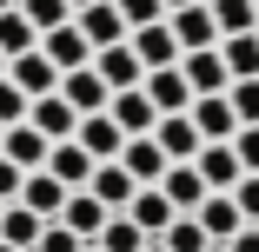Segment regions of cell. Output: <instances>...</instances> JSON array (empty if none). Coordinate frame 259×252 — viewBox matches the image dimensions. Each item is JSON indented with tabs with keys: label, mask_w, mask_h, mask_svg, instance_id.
I'll use <instances>...</instances> for the list:
<instances>
[{
	"label": "cell",
	"mask_w": 259,
	"mask_h": 252,
	"mask_svg": "<svg viewBox=\"0 0 259 252\" xmlns=\"http://www.w3.org/2000/svg\"><path fill=\"white\" fill-rule=\"evenodd\" d=\"M33 252H87V239H80V232H67V226L54 219V226L40 232V245H33Z\"/></svg>",
	"instance_id": "e575fe53"
},
{
	"label": "cell",
	"mask_w": 259,
	"mask_h": 252,
	"mask_svg": "<svg viewBox=\"0 0 259 252\" xmlns=\"http://www.w3.org/2000/svg\"><path fill=\"white\" fill-rule=\"evenodd\" d=\"M233 153H239L246 173H259V126H239V133H233Z\"/></svg>",
	"instance_id": "8d00e7d4"
},
{
	"label": "cell",
	"mask_w": 259,
	"mask_h": 252,
	"mask_svg": "<svg viewBox=\"0 0 259 252\" xmlns=\"http://www.w3.org/2000/svg\"><path fill=\"white\" fill-rule=\"evenodd\" d=\"M0 213H7V206H0Z\"/></svg>",
	"instance_id": "681fc988"
},
{
	"label": "cell",
	"mask_w": 259,
	"mask_h": 252,
	"mask_svg": "<svg viewBox=\"0 0 259 252\" xmlns=\"http://www.w3.org/2000/svg\"><path fill=\"white\" fill-rule=\"evenodd\" d=\"M120 166H126V173H133L140 186H160L173 160H166V146L153 139V133H140V139H126V153H120Z\"/></svg>",
	"instance_id": "5bb4252c"
},
{
	"label": "cell",
	"mask_w": 259,
	"mask_h": 252,
	"mask_svg": "<svg viewBox=\"0 0 259 252\" xmlns=\"http://www.w3.org/2000/svg\"><path fill=\"white\" fill-rule=\"evenodd\" d=\"M93 166H100V160L87 153L80 139H60L54 153H47V173H54L60 186H73V192H80V186H93Z\"/></svg>",
	"instance_id": "d6986e66"
},
{
	"label": "cell",
	"mask_w": 259,
	"mask_h": 252,
	"mask_svg": "<svg viewBox=\"0 0 259 252\" xmlns=\"http://www.w3.org/2000/svg\"><path fill=\"white\" fill-rule=\"evenodd\" d=\"M87 252H100V245H87Z\"/></svg>",
	"instance_id": "7dc6e473"
},
{
	"label": "cell",
	"mask_w": 259,
	"mask_h": 252,
	"mask_svg": "<svg viewBox=\"0 0 259 252\" xmlns=\"http://www.w3.org/2000/svg\"><path fill=\"white\" fill-rule=\"evenodd\" d=\"M93 73L107 80L113 93H126V86H146V67H140V54H133V40H120V46H100V54H93Z\"/></svg>",
	"instance_id": "5b68a950"
},
{
	"label": "cell",
	"mask_w": 259,
	"mask_h": 252,
	"mask_svg": "<svg viewBox=\"0 0 259 252\" xmlns=\"http://www.w3.org/2000/svg\"><path fill=\"white\" fill-rule=\"evenodd\" d=\"M252 7H259V0H252Z\"/></svg>",
	"instance_id": "f907efd6"
},
{
	"label": "cell",
	"mask_w": 259,
	"mask_h": 252,
	"mask_svg": "<svg viewBox=\"0 0 259 252\" xmlns=\"http://www.w3.org/2000/svg\"><path fill=\"white\" fill-rule=\"evenodd\" d=\"M67 7H73V14H87V7H100V0H67Z\"/></svg>",
	"instance_id": "60d3db41"
},
{
	"label": "cell",
	"mask_w": 259,
	"mask_h": 252,
	"mask_svg": "<svg viewBox=\"0 0 259 252\" xmlns=\"http://www.w3.org/2000/svg\"><path fill=\"white\" fill-rule=\"evenodd\" d=\"M0 252H20V245H7V239H0Z\"/></svg>",
	"instance_id": "ee69618b"
},
{
	"label": "cell",
	"mask_w": 259,
	"mask_h": 252,
	"mask_svg": "<svg viewBox=\"0 0 259 252\" xmlns=\"http://www.w3.org/2000/svg\"><path fill=\"white\" fill-rule=\"evenodd\" d=\"M133 54L146 73H160V67H180V40H173V20H153V27H133Z\"/></svg>",
	"instance_id": "7a4b0ae2"
},
{
	"label": "cell",
	"mask_w": 259,
	"mask_h": 252,
	"mask_svg": "<svg viewBox=\"0 0 259 252\" xmlns=\"http://www.w3.org/2000/svg\"><path fill=\"white\" fill-rule=\"evenodd\" d=\"M213 252H226V245H213Z\"/></svg>",
	"instance_id": "c3c4849f"
},
{
	"label": "cell",
	"mask_w": 259,
	"mask_h": 252,
	"mask_svg": "<svg viewBox=\"0 0 259 252\" xmlns=\"http://www.w3.org/2000/svg\"><path fill=\"white\" fill-rule=\"evenodd\" d=\"M126 219H133L146 239H160V232H166L180 213H173V199H166L160 186H140V192H133V206H126Z\"/></svg>",
	"instance_id": "ffe728a7"
},
{
	"label": "cell",
	"mask_w": 259,
	"mask_h": 252,
	"mask_svg": "<svg viewBox=\"0 0 259 252\" xmlns=\"http://www.w3.org/2000/svg\"><path fill=\"white\" fill-rule=\"evenodd\" d=\"M87 192H93L107 213H126V206H133V192H140V179H133L120 160H107V166H93V186H87Z\"/></svg>",
	"instance_id": "2e32d148"
},
{
	"label": "cell",
	"mask_w": 259,
	"mask_h": 252,
	"mask_svg": "<svg viewBox=\"0 0 259 252\" xmlns=\"http://www.w3.org/2000/svg\"><path fill=\"white\" fill-rule=\"evenodd\" d=\"M226 252H259V226H246L239 239H226Z\"/></svg>",
	"instance_id": "f35d334b"
},
{
	"label": "cell",
	"mask_w": 259,
	"mask_h": 252,
	"mask_svg": "<svg viewBox=\"0 0 259 252\" xmlns=\"http://www.w3.org/2000/svg\"><path fill=\"white\" fill-rule=\"evenodd\" d=\"M47 226H54V219H40V213H27V206H20V199H14V206H7V213H0V239H7V245H20V252H33Z\"/></svg>",
	"instance_id": "484cf974"
},
{
	"label": "cell",
	"mask_w": 259,
	"mask_h": 252,
	"mask_svg": "<svg viewBox=\"0 0 259 252\" xmlns=\"http://www.w3.org/2000/svg\"><path fill=\"white\" fill-rule=\"evenodd\" d=\"M146 252H166V245H160V239H146Z\"/></svg>",
	"instance_id": "b9f144b4"
},
{
	"label": "cell",
	"mask_w": 259,
	"mask_h": 252,
	"mask_svg": "<svg viewBox=\"0 0 259 252\" xmlns=\"http://www.w3.org/2000/svg\"><path fill=\"white\" fill-rule=\"evenodd\" d=\"M206 7H213V20H220V40L259 27V7H252V0H206Z\"/></svg>",
	"instance_id": "83f0119b"
},
{
	"label": "cell",
	"mask_w": 259,
	"mask_h": 252,
	"mask_svg": "<svg viewBox=\"0 0 259 252\" xmlns=\"http://www.w3.org/2000/svg\"><path fill=\"white\" fill-rule=\"evenodd\" d=\"M107 219H113V213H107V206H100V199H93L87 186H80V192L67 199V213H60V226H67V232H80L87 245H93L100 232H107Z\"/></svg>",
	"instance_id": "7402d4cb"
},
{
	"label": "cell",
	"mask_w": 259,
	"mask_h": 252,
	"mask_svg": "<svg viewBox=\"0 0 259 252\" xmlns=\"http://www.w3.org/2000/svg\"><path fill=\"white\" fill-rule=\"evenodd\" d=\"M73 139L87 146V153H93L100 166H107V160H120V153H126V133H120V120H113V113H87Z\"/></svg>",
	"instance_id": "7c38bea8"
},
{
	"label": "cell",
	"mask_w": 259,
	"mask_h": 252,
	"mask_svg": "<svg viewBox=\"0 0 259 252\" xmlns=\"http://www.w3.org/2000/svg\"><path fill=\"white\" fill-rule=\"evenodd\" d=\"M180 7H199V0H166V14H180Z\"/></svg>",
	"instance_id": "ab89813d"
},
{
	"label": "cell",
	"mask_w": 259,
	"mask_h": 252,
	"mask_svg": "<svg viewBox=\"0 0 259 252\" xmlns=\"http://www.w3.org/2000/svg\"><path fill=\"white\" fill-rule=\"evenodd\" d=\"M0 80H7V54H0Z\"/></svg>",
	"instance_id": "7bdbcfd3"
},
{
	"label": "cell",
	"mask_w": 259,
	"mask_h": 252,
	"mask_svg": "<svg viewBox=\"0 0 259 252\" xmlns=\"http://www.w3.org/2000/svg\"><path fill=\"white\" fill-rule=\"evenodd\" d=\"M7 80H14V86H20L27 99H47V93H60V67L47 60L40 46H33V54H20V60L7 67Z\"/></svg>",
	"instance_id": "8fae6325"
},
{
	"label": "cell",
	"mask_w": 259,
	"mask_h": 252,
	"mask_svg": "<svg viewBox=\"0 0 259 252\" xmlns=\"http://www.w3.org/2000/svg\"><path fill=\"white\" fill-rule=\"evenodd\" d=\"M40 54L54 60L60 73H80V67H93V40L67 20V27H47V33H40Z\"/></svg>",
	"instance_id": "6da1fadb"
},
{
	"label": "cell",
	"mask_w": 259,
	"mask_h": 252,
	"mask_svg": "<svg viewBox=\"0 0 259 252\" xmlns=\"http://www.w3.org/2000/svg\"><path fill=\"white\" fill-rule=\"evenodd\" d=\"M7 7H14V0H0V14H7Z\"/></svg>",
	"instance_id": "f6af8a7d"
},
{
	"label": "cell",
	"mask_w": 259,
	"mask_h": 252,
	"mask_svg": "<svg viewBox=\"0 0 259 252\" xmlns=\"http://www.w3.org/2000/svg\"><path fill=\"white\" fill-rule=\"evenodd\" d=\"M160 245H166V252H213V239L199 232V219H193V213H180V219L160 232Z\"/></svg>",
	"instance_id": "f546056e"
},
{
	"label": "cell",
	"mask_w": 259,
	"mask_h": 252,
	"mask_svg": "<svg viewBox=\"0 0 259 252\" xmlns=\"http://www.w3.org/2000/svg\"><path fill=\"white\" fill-rule=\"evenodd\" d=\"M226 99H233L239 126H259V80H233V86H226Z\"/></svg>",
	"instance_id": "1f68e13d"
},
{
	"label": "cell",
	"mask_w": 259,
	"mask_h": 252,
	"mask_svg": "<svg viewBox=\"0 0 259 252\" xmlns=\"http://www.w3.org/2000/svg\"><path fill=\"white\" fill-rule=\"evenodd\" d=\"M33 46H40V27L20 14V0H14V7L0 14V54H7V67H14L20 54H33Z\"/></svg>",
	"instance_id": "d4e9b609"
},
{
	"label": "cell",
	"mask_w": 259,
	"mask_h": 252,
	"mask_svg": "<svg viewBox=\"0 0 259 252\" xmlns=\"http://www.w3.org/2000/svg\"><path fill=\"white\" fill-rule=\"evenodd\" d=\"M0 139H7V126H0Z\"/></svg>",
	"instance_id": "bcb514c9"
},
{
	"label": "cell",
	"mask_w": 259,
	"mask_h": 252,
	"mask_svg": "<svg viewBox=\"0 0 259 252\" xmlns=\"http://www.w3.org/2000/svg\"><path fill=\"white\" fill-rule=\"evenodd\" d=\"M199 179H206V192H233L239 179H246V166H239V153H233V139H220V146H199Z\"/></svg>",
	"instance_id": "52a82bcc"
},
{
	"label": "cell",
	"mask_w": 259,
	"mask_h": 252,
	"mask_svg": "<svg viewBox=\"0 0 259 252\" xmlns=\"http://www.w3.org/2000/svg\"><path fill=\"white\" fill-rule=\"evenodd\" d=\"M193 126H199L206 146H220V139L239 133V113H233V99H226V93H199V99H193Z\"/></svg>",
	"instance_id": "8992f818"
},
{
	"label": "cell",
	"mask_w": 259,
	"mask_h": 252,
	"mask_svg": "<svg viewBox=\"0 0 259 252\" xmlns=\"http://www.w3.org/2000/svg\"><path fill=\"white\" fill-rule=\"evenodd\" d=\"M27 126H40L47 139L60 146V139H73V133H80V113L67 107L60 93H47V99H33V113H27Z\"/></svg>",
	"instance_id": "44dd1931"
},
{
	"label": "cell",
	"mask_w": 259,
	"mask_h": 252,
	"mask_svg": "<svg viewBox=\"0 0 259 252\" xmlns=\"http://www.w3.org/2000/svg\"><path fill=\"white\" fill-rule=\"evenodd\" d=\"M20 14H27L40 33H47V27H67V20H73V7H67V0H20Z\"/></svg>",
	"instance_id": "4dcf8cb0"
},
{
	"label": "cell",
	"mask_w": 259,
	"mask_h": 252,
	"mask_svg": "<svg viewBox=\"0 0 259 252\" xmlns=\"http://www.w3.org/2000/svg\"><path fill=\"white\" fill-rule=\"evenodd\" d=\"M0 153H7V160H14L20 173H40V166H47V153H54V139H47L40 126H27V120H20V126H7Z\"/></svg>",
	"instance_id": "9a60e30c"
},
{
	"label": "cell",
	"mask_w": 259,
	"mask_h": 252,
	"mask_svg": "<svg viewBox=\"0 0 259 252\" xmlns=\"http://www.w3.org/2000/svg\"><path fill=\"white\" fill-rule=\"evenodd\" d=\"M160 192L173 199V213H199V206H206V179H199V166H166Z\"/></svg>",
	"instance_id": "cb8c5ba5"
},
{
	"label": "cell",
	"mask_w": 259,
	"mask_h": 252,
	"mask_svg": "<svg viewBox=\"0 0 259 252\" xmlns=\"http://www.w3.org/2000/svg\"><path fill=\"white\" fill-rule=\"evenodd\" d=\"M120 20L126 27H153V20H166V0H113Z\"/></svg>",
	"instance_id": "836d02e7"
},
{
	"label": "cell",
	"mask_w": 259,
	"mask_h": 252,
	"mask_svg": "<svg viewBox=\"0 0 259 252\" xmlns=\"http://www.w3.org/2000/svg\"><path fill=\"white\" fill-rule=\"evenodd\" d=\"M153 139L166 146V160H173V166H193V160H199V146H206L199 126H193V113H166L160 126H153Z\"/></svg>",
	"instance_id": "30bf717a"
},
{
	"label": "cell",
	"mask_w": 259,
	"mask_h": 252,
	"mask_svg": "<svg viewBox=\"0 0 259 252\" xmlns=\"http://www.w3.org/2000/svg\"><path fill=\"white\" fill-rule=\"evenodd\" d=\"M113 120H120V133L126 139H140V133H153L160 126V107L146 99V86H126V93H113V107H107Z\"/></svg>",
	"instance_id": "ac0fdd59"
},
{
	"label": "cell",
	"mask_w": 259,
	"mask_h": 252,
	"mask_svg": "<svg viewBox=\"0 0 259 252\" xmlns=\"http://www.w3.org/2000/svg\"><path fill=\"white\" fill-rule=\"evenodd\" d=\"M93 245H100V252H146V232H140L126 213H113V219H107V232H100Z\"/></svg>",
	"instance_id": "f1b7e54d"
},
{
	"label": "cell",
	"mask_w": 259,
	"mask_h": 252,
	"mask_svg": "<svg viewBox=\"0 0 259 252\" xmlns=\"http://www.w3.org/2000/svg\"><path fill=\"white\" fill-rule=\"evenodd\" d=\"M193 219H199V232L213 239V245H226V239H239V232H246V213L233 206V192H206V206H199Z\"/></svg>",
	"instance_id": "9c48e42d"
},
{
	"label": "cell",
	"mask_w": 259,
	"mask_h": 252,
	"mask_svg": "<svg viewBox=\"0 0 259 252\" xmlns=\"http://www.w3.org/2000/svg\"><path fill=\"white\" fill-rule=\"evenodd\" d=\"M60 99L87 120V113H107V107H113V86L100 80L93 67H80V73H60Z\"/></svg>",
	"instance_id": "3957f363"
},
{
	"label": "cell",
	"mask_w": 259,
	"mask_h": 252,
	"mask_svg": "<svg viewBox=\"0 0 259 252\" xmlns=\"http://www.w3.org/2000/svg\"><path fill=\"white\" fill-rule=\"evenodd\" d=\"M180 73L193 80V93H226V86H233V73H226V60H220V46L186 54V60H180Z\"/></svg>",
	"instance_id": "603a6c76"
},
{
	"label": "cell",
	"mask_w": 259,
	"mask_h": 252,
	"mask_svg": "<svg viewBox=\"0 0 259 252\" xmlns=\"http://www.w3.org/2000/svg\"><path fill=\"white\" fill-rule=\"evenodd\" d=\"M220 60H226L233 80H259V27L252 33H226L220 40Z\"/></svg>",
	"instance_id": "4316f807"
},
{
	"label": "cell",
	"mask_w": 259,
	"mask_h": 252,
	"mask_svg": "<svg viewBox=\"0 0 259 252\" xmlns=\"http://www.w3.org/2000/svg\"><path fill=\"white\" fill-rule=\"evenodd\" d=\"M27 113H33V99H27L14 80H0V126H20Z\"/></svg>",
	"instance_id": "d6a6232c"
},
{
	"label": "cell",
	"mask_w": 259,
	"mask_h": 252,
	"mask_svg": "<svg viewBox=\"0 0 259 252\" xmlns=\"http://www.w3.org/2000/svg\"><path fill=\"white\" fill-rule=\"evenodd\" d=\"M233 206L246 213V226H259V173H246V179L233 186Z\"/></svg>",
	"instance_id": "d590c367"
},
{
	"label": "cell",
	"mask_w": 259,
	"mask_h": 252,
	"mask_svg": "<svg viewBox=\"0 0 259 252\" xmlns=\"http://www.w3.org/2000/svg\"><path fill=\"white\" fill-rule=\"evenodd\" d=\"M173 20V40H180V54H206V46H220V20H213V7H180V14H166Z\"/></svg>",
	"instance_id": "277c9868"
},
{
	"label": "cell",
	"mask_w": 259,
	"mask_h": 252,
	"mask_svg": "<svg viewBox=\"0 0 259 252\" xmlns=\"http://www.w3.org/2000/svg\"><path fill=\"white\" fill-rule=\"evenodd\" d=\"M67 199H73V186H60L47 166H40V173H27V186H20V206H27V213H40V219H60V213H67Z\"/></svg>",
	"instance_id": "4fadbf2b"
},
{
	"label": "cell",
	"mask_w": 259,
	"mask_h": 252,
	"mask_svg": "<svg viewBox=\"0 0 259 252\" xmlns=\"http://www.w3.org/2000/svg\"><path fill=\"white\" fill-rule=\"evenodd\" d=\"M73 27L93 40V54H100V46H120V40H133V27L120 20V7H113V0H100V7H87V14H73Z\"/></svg>",
	"instance_id": "e0dca14e"
},
{
	"label": "cell",
	"mask_w": 259,
	"mask_h": 252,
	"mask_svg": "<svg viewBox=\"0 0 259 252\" xmlns=\"http://www.w3.org/2000/svg\"><path fill=\"white\" fill-rule=\"evenodd\" d=\"M146 99H153V107H160V120L166 113H193V80L180 73V67H160V73H146Z\"/></svg>",
	"instance_id": "ba28073f"
},
{
	"label": "cell",
	"mask_w": 259,
	"mask_h": 252,
	"mask_svg": "<svg viewBox=\"0 0 259 252\" xmlns=\"http://www.w3.org/2000/svg\"><path fill=\"white\" fill-rule=\"evenodd\" d=\"M20 186H27V173H20L7 153H0V206H14V199H20Z\"/></svg>",
	"instance_id": "74e56055"
}]
</instances>
